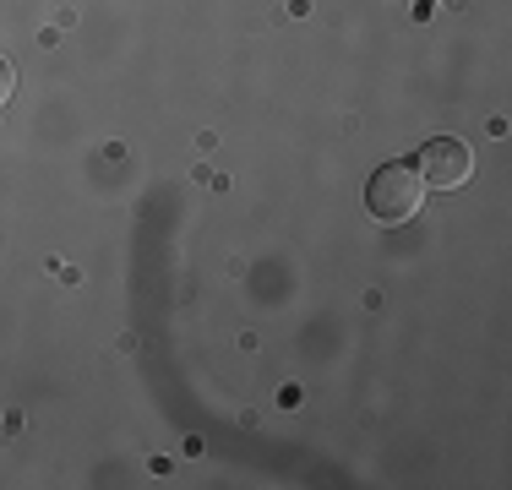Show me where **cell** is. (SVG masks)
Here are the masks:
<instances>
[{
  "mask_svg": "<svg viewBox=\"0 0 512 490\" xmlns=\"http://www.w3.org/2000/svg\"><path fill=\"white\" fill-rule=\"evenodd\" d=\"M414 169H420L425 186L458 191L463 180L474 175V153H469V142H458V137H431L420 147V158H414Z\"/></svg>",
  "mask_w": 512,
  "mask_h": 490,
  "instance_id": "cell-2",
  "label": "cell"
},
{
  "mask_svg": "<svg viewBox=\"0 0 512 490\" xmlns=\"http://www.w3.org/2000/svg\"><path fill=\"white\" fill-rule=\"evenodd\" d=\"M365 207H371V218L376 224H387V229H398V224H409V218H420V207H425V180H420V169L414 164H382L371 175V186H365Z\"/></svg>",
  "mask_w": 512,
  "mask_h": 490,
  "instance_id": "cell-1",
  "label": "cell"
},
{
  "mask_svg": "<svg viewBox=\"0 0 512 490\" xmlns=\"http://www.w3.org/2000/svg\"><path fill=\"white\" fill-rule=\"evenodd\" d=\"M11 93H17V66H11V60H0V109L11 104Z\"/></svg>",
  "mask_w": 512,
  "mask_h": 490,
  "instance_id": "cell-3",
  "label": "cell"
}]
</instances>
